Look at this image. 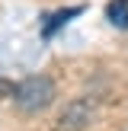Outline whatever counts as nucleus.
Listing matches in <instances>:
<instances>
[{
	"label": "nucleus",
	"mask_w": 128,
	"mask_h": 131,
	"mask_svg": "<svg viewBox=\"0 0 128 131\" xmlns=\"http://www.w3.org/2000/svg\"><path fill=\"white\" fill-rule=\"evenodd\" d=\"M93 102L90 99H70L67 106H64V112L58 115V131H83L90 125V122H93Z\"/></svg>",
	"instance_id": "nucleus-2"
},
{
	"label": "nucleus",
	"mask_w": 128,
	"mask_h": 131,
	"mask_svg": "<svg viewBox=\"0 0 128 131\" xmlns=\"http://www.w3.org/2000/svg\"><path fill=\"white\" fill-rule=\"evenodd\" d=\"M109 19H112V26L125 29L128 26V0H112L109 3Z\"/></svg>",
	"instance_id": "nucleus-3"
},
{
	"label": "nucleus",
	"mask_w": 128,
	"mask_h": 131,
	"mask_svg": "<svg viewBox=\"0 0 128 131\" xmlns=\"http://www.w3.org/2000/svg\"><path fill=\"white\" fill-rule=\"evenodd\" d=\"M13 90H16V86H13L10 80H3V77H0V102H3L6 96H13Z\"/></svg>",
	"instance_id": "nucleus-4"
},
{
	"label": "nucleus",
	"mask_w": 128,
	"mask_h": 131,
	"mask_svg": "<svg viewBox=\"0 0 128 131\" xmlns=\"http://www.w3.org/2000/svg\"><path fill=\"white\" fill-rule=\"evenodd\" d=\"M55 96H58L55 80H51V77H45V74L26 77V80H19L16 90H13V102H16V109H19V112H26V115L45 112V109L55 102Z\"/></svg>",
	"instance_id": "nucleus-1"
}]
</instances>
